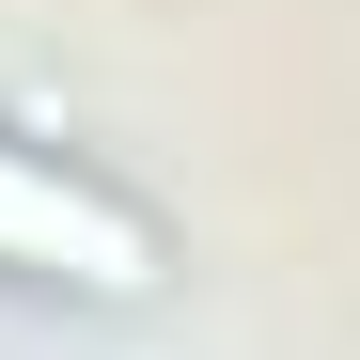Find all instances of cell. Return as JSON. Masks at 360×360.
<instances>
[{
	"label": "cell",
	"instance_id": "cell-1",
	"mask_svg": "<svg viewBox=\"0 0 360 360\" xmlns=\"http://www.w3.org/2000/svg\"><path fill=\"white\" fill-rule=\"evenodd\" d=\"M0 266H47V282L141 297V282H157V235L110 204V188H79V172H47V157L0 141Z\"/></svg>",
	"mask_w": 360,
	"mask_h": 360
}]
</instances>
